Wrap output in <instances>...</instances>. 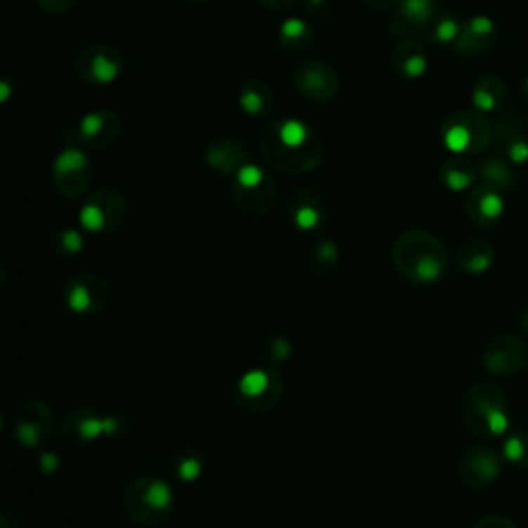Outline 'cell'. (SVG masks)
Wrapping results in <instances>:
<instances>
[{"label": "cell", "mask_w": 528, "mask_h": 528, "mask_svg": "<svg viewBox=\"0 0 528 528\" xmlns=\"http://www.w3.org/2000/svg\"><path fill=\"white\" fill-rule=\"evenodd\" d=\"M470 182V176L465 174V172H458V169H452L446 174V184L452 188V190H465Z\"/></svg>", "instance_id": "cell-25"}, {"label": "cell", "mask_w": 528, "mask_h": 528, "mask_svg": "<svg viewBox=\"0 0 528 528\" xmlns=\"http://www.w3.org/2000/svg\"><path fill=\"white\" fill-rule=\"evenodd\" d=\"M79 219H81V225H83L87 231L97 233V231H105V229L118 225L120 215H116V211L105 209V205L99 202V200H89V202L81 209Z\"/></svg>", "instance_id": "cell-11"}, {"label": "cell", "mask_w": 528, "mask_h": 528, "mask_svg": "<svg viewBox=\"0 0 528 528\" xmlns=\"http://www.w3.org/2000/svg\"><path fill=\"white\" fill-rule=\"evenodd\" d=\"M289 355H291V342L285 337H273L264 342V357L271 363H283L289 359Z\"/></svg>", "instance_id": "cell-18"}, {"label": "cell", "mask_w": 528, "mask_h": 528, "mask_svg": "<svg viewBox=\"0 0 528 528\" xmlns=\"http://www.w3.org/2000/svg\"><path fill=\"white\" fill-rule=\"evenodd\" d=\"M501 472V454L491 446H470L458 458V479L470 489L487 487Z\"/></svg>", "instance_id": "cell-8"}, {"label": "cell", "mask_w": 528, "mask_h": 528, "mask_svg": "<svg viewBox=\"0 0 528 528\" xmlns=\"http://www.w3.org/2000/svg\"><path fill=\"white\" fill-rule=\"evenodd\" d=\"M122 506L128 518L143 527H157L165 522L174 510L172 487L157 477H139L126 485Z\"/></svg>", "instance_id": "cell-3"}, {"label": "cell", "mask_w": 528, "mask_h": 528, "mask_svg": "<svg viewBox=\"0 0 528 528\" xmlns=\"http://www.w3.org/2000/svg\"><path fill=\"white\" fill-rule=\"evenodd\" d=\"M0 85H2V101H4L8 97V85L6 83H0Z\"/></svg>", "instance_id": "cell-33"}, {"label": "cell", "mask_w": 528, "mask_h": 528, "mask_svg": "<svg viewBox=\"0 0 528 528\" xmlns=\"http://www.w3.org/2000/svg\"><path fill=\"white\" fill-rule=\"evenodd\" d=\"M339 260V250L333 242H322L316 248V266L318 269H333Z\"/></svg>", "instance_id": "cell-20"}, {"label": "cell", "mask_w": 528, "mask_h": 528, "mask_svg": "<svg viewBox=\"0 0 528 528\" xmlns=\"http://www.w3.org/2000/svg\"><path fill=\"white\" fill-rule=\"evenodd\" d=\"M291 217H293V223L300 229L311 231V229H316L322 223V211L316 205H311V202H302L300 207H293Z\"/></svg>", "instance_id": "cell-15"}, {"label": "cell", "mask_w": 528, "mask_h": 528, "mask_svg": "<svg viewBox=\"0 0 528 528\" xmlns=\"http://www.w3.org/2000/svg\"><path fill=\"white\" fill-rule=\"evenodd\" d=\"M454 35H456V25H454L452 21L442 23L439 30H437V37H439V39H446V41H448V39H452Z\"/></svg>", "instance_id": "cell-32"}, {"label": "cell", "mask_w": 528, "mask_h": 528, "mask_svg": "<svg viewBox=\"0 0 528 528\" xmlns=\"http://www.w3.org/2000/svg\"><path fill=\"white\" fill-rule=\"evenodd\" d=\"M238 184L244 190H254L264 184V174L256 165H242L238 169Z\"/></svg>", "instance_id": "cell-19"}, {"label": "cell", "mask_w": 528, "mask_h": 528, "mask_svg": "<svg viewBox=\"0 0 528 528\" xmlns=\"http://www.w3.org/2000/svg\"><path fill=\"white\" fill-rule=\"evenodd\" d=\"M283 397V378L275 370L256 368L246 372L233 392L236 403L250 413H264L279 404Z\"/></svg>", "instance_id": "cell-4"}, {"label": "cell", "mask_w": 528, "mask_h": 528, "mask_svg": "<svg viewBox=\"0 0 528 528\" xmlns=\"http://www.w3.org/2000/svg\"><path fill=\"white\" fill-rule=\"evenodd\" d=\"M85 165H87L85 155H83L81 151L70 149V151H64L63 155L56 159V167H54V169H56L58 176H70V174H75V172H81Z\"/></svg>", "instance_id": "cell-17"}, {"label": "cell", "mask_w": 528, "mask_h": 528, "mask_svg": "<svg viewBox=\"0 0 528 528\" xmlns=\"http://www.w3.org/2000/svg\"><path fill=\"white\" fill-rule=\"evenodd\" d=\"M503 458L510 461L512 465L528 468V432H516L510 434L503 442Z\"/></svg>", "instance_id": "cell-13"}, {"label": "cell", "mask_w": 528, "mask_h": 528, "mask_svg": "<svg viewBox=\"0 0 528 528\" xmlns=\"http://www.w3.org/2000/svg\"><path fill=\"white\" fill-rule=\"evenodd\" d=\"M501 211H503V202L496 192H483L472 205L470 215L477 223H491L501 215Z\"/></svg>", "instance_id": "cell-14"}, {"label": "cell", "mask_w": 528, "mask_h": 528, "mask_svg": "<svg viewBox=\"0 0 528 528\" xmlns=\"http://www.w3.org/2000/svg\"><path fill=\"white\" fill-rule=\"evenodd\" d=\"M279 136L285 147L295 149V147H302L308 141L310 130H308V126L304 124V122H300V120H287L285 124L281 126Z\"/></svg>", "instance_id": "cell-16"}, {"label": "cell", "mask_w": 528, "mask_h": 528, "mask_svg": "<svg viewBox=\"0 0 528 528\" xmlns=\"http://www.w3.org/2000/svg\"><path fill=\"white\" fill-rule=\"evenodd\" d=\"M311 2H320V0H311Z\"/></svg>", "instance_id": "cell-35"}, {"label": "cell", "mask_w": 528, "mask_h": 528, "mask_svg": "<svg viewBox=\"0 0 528 528\" xmlns=\"http://www.w3.org/2000/svg\"><path fill=\"white\" fill-rule=\"evenodd\" d=\"M463 421L470 434L491 437L508 432V401L494 382H479L468 388L463 401Z\"/></svg>", "instance_id": "cell-2"}, {"label": "cell", "mask_w": 528, "mask_h": 528, "mask_svg": "<svg viewBox=\"0 0 528 528\" xmlns=\"http://www.w3.org/2000/svg\"><path fill=\"white\" fill-rule=\"evenodd\" d=\"M95 77L99 79V81H103V83H110L112 79H116V75H118V66L114 63H108L105 58H99L97 63H95Z\"/></svg>", "instance_id": "cell-23"}, {"label": "cell", "mask_w": 528, "mask_h": 528, "mask_svg": "<svg viewBox=\"0 0 528 528\" xmlns=\"http://www.w3.org/2000/svg\"><path fill=\"white\" fill-rule=\"evenodd\" d=\"M58 244H60V252H63V254H68V256L79 254L81 250L85 248V242H83L81 233L75 231V229H66V231H63L60 238H58Z\"/></svg>", "instance_id": "cell-21"}, {"label": "cell", "mask_w": 528, "mask_h": 528, "mask_svg": "<svg viewBox=\"0 0 528 528\" xmlns=\"http://www.w3.org/2000/svg\"><path fill=\"white\" fill-rule=\"evenodd\" d=\"M39 466H41V470H46V472H56L58 466H60V461H58V456H56L54 452H44L41 458H39Z\"/></svg>", "instance_id": "cell-27"}, {"label": "cell", "mask_w": 528, "mask_h": 528, "mask_svg": "<svg viewBox=\"0 0 528 528\" xmlns=\"http://www.w3.org/2000/svg\"><path fill=\"white\" fill-rule=\"evenodd\" d=\"M524 324H527V326H528V310L524 311Z\"/></svg>", "instance_id": "cell-34"}, {"label": "cell", "mask_w": 528, "mask_h": 528, "mask_svg": "<svg viewBox=\"0 0 528 528\" xmlns=\"http://www.w3.org/2000/svg\"><path fill=\"white\" fill-rule=\"evenodd\" d=\"M281 33H283L285 37H302V35L306 33V23L300 21V19H289V21L283 23Z\"/></svg>", "instance_id": "cell-26"}, {"label": "cell", "mask_w": 528, "mask_h": 528, "mask_svg": "<svg viewBox=\"0 0 528 528\" xmlns=\"http://www.w3.org/2000/svg\"><path fill=\"white\" fill-rule=\"evenodd\" d=\"M242 105H244V110L248 112V114H256L260 108H262V101H260V97L256 94H246L242 97Z\"/></svg>", "instance_id": "cell-28"}, {"label": "cell", "mask_w": 528, "mask_h": 528, "mask_svg": "<svg viewBox=\"0 0 528 528\" xmlns=\"http://www.w3.org/2000/svg\"><path fill=\"white\" fill-rule=\"evenodd\" d=\"M99 126H101V118H99V116H95V114H91V116H87V118L83 120L81 128L85 130V134H95V132L99 130Z\"/></svg>", "instance_id": "cell-31"}, {"label": "cell", "mask_w": 528, "mask_h": 528, "mask_svg": "<svg viewBox=\"0 0 528 528\" xmlns=\"http://www.w3.org/2000/svg\"><path fill=\"white\" fill-rule=\"evenodd\" d=\"M494 248L483 240H468L458 248V264L468 275H483L491 269Z\"/></svg>", "instance_id": "cell-10"}, {"label": "cell", "mask_w": 528, "mask_h": 528, "mask_svg": "<svg viewBox=\"0 0 528 528\" xmlns=\"http://www.w3.org/2000/svg\"><path fill=\"white\" fill-rule=\"evenodd\" d=\"M392 260L399 275L415 285L435 283L448 269V252L444 244L425 231H408L401 236L394 242Z\"/></svg>", "instance_id": "cell-1"}, {"label": "cell", "mask_w": 528, "mask_h": 528, "mask_svg": "<svg viewBox=\"0 0 528 528\" xmlns=\"http://www.w3.org/2000/svg\"><path fill=\"white\" fill-rule=\"evenodd\" d=\"M446 145L452 151H465L466 145H468V132L465 128H452L446 136Z\"/></svg>", "instance_id": "cell-22"}, {"label": "cell", "mask_w": 528, "mask_h": 528, "mask_svg": "<svg viewBox=\"0 0 528 528\" xmlns=\"http://www.w3.org/2000/svg\"><path fill=\"white\" fill-rule=\"evenodd\" d=\"M528 363V342L518 335H497L483 351V366L494 375L510 378L520 373Z\"/></svg>", "instance_id": "cell-6"}, {"label": "cell", "mask_w": 528, "mask_h": 528, "mask_svg": "<svg viewBox=\"0 0 528 528\" xmlns=\"http://www.w3.org/2000/svg\"><path fill=\"white\" fill-rule=\"evenodd\" d=\"M427 0H406V4H404V11L408 13V15H421L423 13V8H427Z\"/></svg>", "instance_id": "cell-30"}, {"label": "cell", "mask_w": 528, "mask_h": 528, "mask_svg": "<svg viewBox=\"0 0 528 528\" xmlns=\"http://www.w3.org/2000/svg\"><path fill=\"white\" fill-rule=\"evenodd\" d=\"M172 470H174V475H176L178 481L192 483V481H196L202 475V458H200L198 452H186L184 450V452L176 454Z\"/></svg>", "instance_id": "cell-12"}, {"label": "cell", "mask_w": 528, "mask_h": 528, "mask_svg": "<svg viewBox=\"0 0 528 528\" xmlns=\"http://www.w3.org/2000/svg\"><path fill=\"white\" fill-rule=\"evenodd\" d=\"M472 528H518L512 520L503 518V516H485L481 520L475 522Z\"/></svg>", "instance_id": "cell-24"}, {"label": "cell", "mask_w": 528, "mask_h": 528, "mask_svg": "<svg viewBox=\"0 0 528 528\" xmlns=\"http://www.w3.org/2000/svg\"><path fill=\"white\" fill-rule=\"evenodd\" d=\"M52 421H54L52 408L46 403L30 401L21 404L13 421L15 439L25 448H35L52 432Z\"/></svg>", "instance_id": "cell-9"}, {"label": "cell", "mask_w": 528, "mask_h": 528, "mask_svg": "<svg viewBox=\"0 0 528 528\" xmlns=\"http://www.w3.org/2000/svg\"><path fill=\"white\" fill-rule=\"evenodd\" d=\"M404 70H406V75H413V77H417V75H421L423 70H425V60L423 58H411L406 66H404Z\"/></svg>", "instance_id": "cell-29"}, {"label": "cell", "mask_w": 528, "mask_h": 528, "mask_svg": "<svg viewBox=\"0 0 528 528\" xmlns=\"http://www.w3.org/2000/svg\"><path fill=\"white\" fill-rule=\"evenodd\" d=\"M64 302L75 314H95L108 306L110 285L95 273H77L64 285Z\"/></svg>", "instance_id": "cell-7"}, {"label": "cell", "mask_w": 528, "mask_h": 528, "mask_svg": "<svg viewBox=\"0 0 528 528\" xmlns=\"http://www.w3.org/2000/svg\"><path fill=\"white\" fill-rule=\"evenodd\" d=\"M120 421L114 417H103L97 411L85 406L75 408L66 415L60 427V437L66 446L81 448L89 442H95L101 435H114L118 432Z\"/></svg>", "instance_id": "cell-5"}]
</instances>
